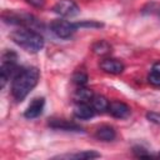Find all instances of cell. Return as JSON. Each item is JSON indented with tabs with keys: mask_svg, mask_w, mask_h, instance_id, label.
<instances>
[{
	"mask_svg": "<svg viewBox=\"0 0 160 160\" xmlns=\"http://www.w3.org/2000/svg\"><path fill=\"white\" fill-rule=\"evenodd\" d=\"M40 71L38 68H21L18 69L11 81V95L16 101L24 100L28 94L38 85Z\"/></svg>",
	"mask_w": 160,
	"mask_h": 160,
	"instance_id": "obj_1",
	"label": "cell"
},
{
	"mask_svg": "<svg viewBox=\"0 0 160 160\" xmlns=\"http://www.w3.org/2000/svg\"><path fill=\"white\" fill-rule=\"evenodd\" d=\"M11 40L29 52H38L44 48V38L35 30L22 28L10 34Z\"/></svg>",
	"mask_w": 160,
	"mask_h": 160,
	"instance_id": "obj_2",
	"label": "cell"
},
{
	"mask_svg": "<svg viewBox=\"0 0 160 160\" xmlns=\"http://www.w3.org/2000/svg\"><path fill=\"white\" fill-rule=\"evenodd\" d=\"M18 55L14 51H6L2 54L1 58V66H0V80H1V88L5 86L8 80L15 75L18 71L16 66Z\"/></svg>",
	"mask_w": 160,
	"mask_h": 160,
	"instance_id": "obj_3",
	"label": "cell"
},
{
	"mask_svg": "<svg viewBox=\"0 0 160 160\" xmlns=\"http://www.w3.org/2000/svg\"><path fill=\"white\" fill-rule=\"evenodd\" d=\"M50 29L51 31L60 39H68L70 38L79 28L76 22H70L68 20H62V19H56L50 24Z\"/></svg>",
	"mask_w": 160,
	"mask_h": 160,
	"instance_id": "obj_4",
	"label": "cell"
},
{
	"mask_svg": "<svg viewBox=\"0 0 160 160\" xmlns=\"http://www.w3.org/2000/svg\"><path fill=\"white\" fill-rule=\"evenodd\" d=\"M52 10L62 18H72L79 14V6L74 0H59Z\"/></svg>",
	"mask_w": 160,
	"mask_h": 160,
	"instance_id": "obj_5",
	"label": "cell"
},
{
	"mask_svg": "<svg viewBox=\"0 0 160 160\" xmlns=\"http://www.w3.org/2000/svg\"><path fill=\"white\" fill-rule=\"evenodd\" d=\"M100 69L104 71V72H108V74H112V75H118V74H121L125 69L124 64L118 60V59H111V58H106V59H102L100 61Z\"/></svg>",
	"mask_w": 160,
	"mask_h": 160,
	"instance_id": "obj_6",
	"label": "cell"
},
{
	"mask_svg": "<svg viewBox=\"0 0 160 160\" xmlns=\"http://www.w3.org/2000/svg\"><path fill=\"white\" fill-rule=\"evenodd\" d=\"M108 111L114 118H118V119H125V118H128L130 115V108H129V105H126L122 101H118V100L111 101L109 104Z\"/></svg>",
	"mask_w": 160,
	"mask_h": 160,
	"instance_id": "obj_7",
	"label": "cell"
},
{
	"mask_svg": "<svg viewBox=\"0 0 160 160\" xmlns=\"http://www.w3.org/2000/svg\"><path fill=\"white\" fill-rule=\"evenodd\" d=\"M44 105H45V100L44 98H35L28 106V109L25 110L24 115L26 119H35L38 118L41 112H42V109H44Z\"/></svg>",
	"mask_w": 160,
	"mask_h": 160,
	"instance_id": "obj_8",
	"label": "cell"
},
{
	"mask_svg": "<svg viewBox=\"0 0 160 160\" xmlns=\"http://www.w3.org/2000/svg\"><path fill=\"white\" fill-rule=\"evenodd\" d=\"M49 126L52 129H58V130H65V131H81V128L71 121H68L65 119H50L49 120Z\"/></svg>",
	"mask_w": 160,
	"mask_h": 160,
	"instance_id": "obj_9",
	"label": "cell"
},
{
	"mask_svg": "<svg viewBox=\"0 0 160 160\" xmlns=\"http://www.w3.org/2000/svg\"><path fill=\"white\" fill-rule=\"evenodd\" d=\"M95 110L91 105H89V102H81V104H76V106L74 108V115L76 119L80 120H88L91 119L95 115Z\"/></svg>",
	"mask_w": 160,
	"mask_h": 160,
	"instance_id": "obj_10",
	"label": "cell"
},
{
	"mask_svg": "<svg viewBox=\"0 0 160 160\" xmlns=\"http://www.w3.org/2000/svg\"><path fill=\"white\" fill-rule=\"evenodd\" d=\"M94 98V92L91 89L84 88V86H79L78 90H75L72 99L76 104H81V102H90Z\"/></svg>",
	"mask_w": 160,
	"mask_h": 160,
	"instance_id": "obj_11",
	"label": "cell"
},
{
	"mask_svg": "<svg viewBox=\"0 0 160 160\" xmlns=\"http://www.w3.org/2000/svg\"><path fill=\"white\" fill-rule=\"evenodd\" d=\"M95 136L101 140V141H111L115 139L116 136V131L112 126H109V125H104V126H100L96 132H95Z\"/></svg>",
	"mask_w": 160,
	"mask_h": 160,
	"instance_id": "obj_12",
	"label": "cell"
},
{
	"mask_svg": "<svg viewBox=\"0 0 160 160\" xmlns=\"http://www.w3.org/2000/svg\"><path fill=\"white\" fill-rule=\"evenodd\" d=\"M109 100L105 98V96H102V95H94V98H92V100H91V106L94 108V110L95 111H98V112H104V111H106L108 110V108H109Z\"/></svg>",
	"mask_w": 160,
	"mask_h": 160,
	"instance_id": "obj_13",
	"label": "cell"
},
{
	"mask_svg": "<svg viewBox=\"0 0 160 160\" xmlns=\"http://www.w3.org/2000/svg\"><path fill=\"white\" fill-rule=\"evenodd\" d=\"M92 51L99 56H105L111 51V45L105 40H99L92 45Z\"/></svg>",
	"mask_w": 160,
	"mask_h": 160,
	"instance_id": "obj_14",
	"label": "cell"
},
{
	"mask_svg": "<svg viewBox=\"0 0 160 160\" xmlns=\"http://www.w3.org/2000/svg\"><path fill=\"white\" fill-rule=\"evenodd\" d=\"M68 159H80V160H89V159H95V158H100V154L94 151V150H86V151H81L78 154H72V155H68L65 156Z\"/></svg>",
	"mask_w": 160,
	"mask_h": 160,
	"instance_id": "obj_15",
	"label": "cell"
},
{
	"mask_svg": "<svg viewBox=\"0 0 160 160\" xmlns=\"http://www.w3.org/2000/svg\"><path fill=\"white\" fill-rule=\"evenodd\" d=\"M72 82L76 84L78 86H85L86 82H88V75L85 72H81V71L76 72L72 76Z\"/></svg>",
	"mask_w": 160,
	"mask_h": 160,
	"instance_id": "obj_16",
	"label": "cell"
},
{
	"mask_svg": "<svg viewBox=\"0 0 160 160\" xmlns=\"http://www.w3.org/2000/svg\"><path fill=\"white\" fill-rule=\"evenodd\" d=\"M148 81L152 85V86H160V72L151 70L149 76H148Z\"/></svg>",
	"mask_w": 160,
	"mask_h": 160,
	"instance_id": "obj_17",
	"label": "cell"
},
{
	"mask_svg": "<svg viewBox=\"0 0 160 160\" xmlns=\"http://www.w3.org/2000/svg\"><path fill=\"white\" fill-rule=\"evenodd\" d=\"M132 151H134V154L138 156V158H151V154H149L144 148H141V146H135L134 149H132Z\"/></svg>",
	"mask_w": 160,
	"mask_h": 160,
	"instance_id": "obj_18",
	"label": "cell"
},
{
	"mask_svg": "<svg viewBox=\"0 0 160 160\" xmlns=\"http://www.w3.org/2000/svg\"><path fill=\"white\" fill-rule=\"evenodd\" d=\"M146 119L154 124H158L160 125V112H156V111H150V112H146Z\"/></svg>",
	"mask_w": 160,
	"mask_h": 160,
	"instance_id": "obj_19",
	"label": "cell"
},
{
	"mask_svg": "<svg viewBox=\"0 0 160 160\" xmlns=\"http://www.w3.org/2000/svg\"><path fill=\"white\" fill-rule=\"evenodd\" d=\"M78 28H101L102 24L96 22V21H82V22H76Z\"/></svg>",
	"mask_w": 160,
	"mask_h": 160,
	"instance_id": "obj_20",
	"label": "cell"
},
{
	"mask_svg": "<svg viewBox=\"0 0 160 160\" xmlns=\"http://www.w3.org/2000/svg\"><path fill=\"white\" fill-rule=\"evenodd\" d=\"M26 2L28 4H30L31 6H34V8H42L44 5H45V0H26Z\"/></svg>",
	"mask_w": 160,
	"mask_h": 160,
	"instance_id": "obj_21",
	"label": "cell"
},
{
	"mask_svg": "<svg viewBox=\"0 0 160 160\" xmlns=\"http://www.w3.org/2000/svg\"><path fill=\"white\" fill-rule=\"evenodd\" d=\"M152 70H155V71L160 72V61H158V62H155V64L152 65Z\"/></svg>",
	"mask_w": 160,
	"mask_h": 160,
	"instance_id": "obj_22",
	"label": "cell"
},
{
	"mask_svg": "<svg viewBox=\"0 0 160 160\" xmlns=\"http://www.w3.org/2000/svg\"><path fill=\"white\" fill-rule=\"evenodd\" d=\"M159 158H160V154H159Z\"/></svg>",
	"mask_w": 160,
	"mask_h": 160,
	"instance_id": "obj_23",
	"label": "cell"
}]
</instances>
